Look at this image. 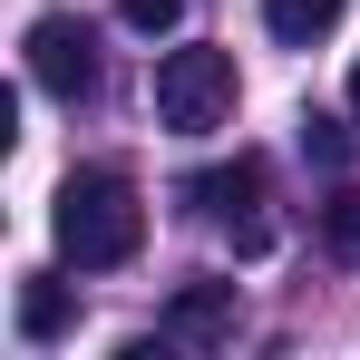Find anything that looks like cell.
Wrapping results in <instances>:
<instances>
[{
    "label": "cell",
    "instance_id": "1",
    "mask_svg": "<svg viewBox=\"0 0 360 360\" xmlns=\"http://www.w3.org/2000/svg\"><path fill=\"white\" fill-rule=\"evenodd\" d=\"M49 234H59V263H78V273H117V263H136V243H146V205H136L127 176L88 166V176L59 185Z\"/></svg>",
    "mask_w": 360,
    "mask_h": 360
},
{
    "label": "cell",
    "instance_id": "2",
    "mask_svg": "<svg viewBox=\"0 0 360 360\" xmlns=\"http://www.w3.org/2000/svg\"><path fill=\"white\" fill-rule=\"evenodd\" d=\"M234 49H166L156 59V127H176V136H205V127L234 117Z\"/></svg>",
    "mask_w": 360,
    "mask_h": 360
},
{
    "label": "cell",
    "instance_id": "3",
    "mask_svg": "<svg viewBox=\"0 0 360 360\" xmlns=\"http://www.w3.org/2000/svg\"><path fill=\"white\" fill-rule=\"evenodd\" d=\"M263 195H273L263 156H234V166H205V176H185V205H195V214H214V224L234 234V253H263V243H273V214H263Z\"/></svg>",
    "mask_w": 360,
    "mask_h": 360
},
{
    "label": "cell",
    "instance_id": "4",
    "mask_svg": "<svg viewBox=\"0 0 360 360\" xmlns=\"http://www.w3.org/2000/svg\"><path fill=\"white\" fill-rule=\"evenodd\" d=\"M30 78L49 88V98H88L98 88V30L88 20H68V10H49V20H30Z\"/></svg>",
    "mask_w": 360,
    "mask_h": 360
},
{
    "label": "cell",
    "instance_id": "5",
    "mask_svg": "<svg viewBox=\"0 0 360 360\" xmlns=\"http://www.w3.org/2000/svg\"><path fill=\"white\" fill-rule=\"evenodd\" d=\"M224 331H234V283L195 273V283L166 302V341H195V351H205V341H224Z\"/></svg>",
    "mask_w": 360,
    "mask_h": 360
},
{
    "label": "cell",
    "instance_id": "6",
    "mask_svg": "<svg viewBox=\"0 0 360 360\" xmlns=\"http://www.w3.org/2000/svg\"><path fill=\"white\" fill-rule=\"evenodd\" d=\"M68 321H78V292L59 273H20V341H68Z\"/></svg>",
    "mask_w": 360,
    "mask_h": 360
},
{
    "label": "cell",
    "instance_id": "7",
    "mask_svg": "<svg viewBox=\"0 0 360 360\" xmlns=\"http://www.w3.org/2000/svg\"><path fill=\"white\" fill-rule=\"evenodd\" d=\"M331 20H341V0H263V30H273L283 49H311V39H331Z\"/></svg>",
    "mask_w": 360,
    "mask_h": 360
},
{
    "label": "cell",
    "instance_id": "8",
    "mask_svg": "<svg viewBox=\"0 0 360 360\" xmlns=\"http://www.w3.org/2000/svg\"><path fill=\"white\" fill-rule=\"evenodd\" d=\"M302 156H311V166H351V127L311 108V117H302Z\"/></svg>",
    "mask_w": 360,
    "mask_h": 360
},
{
    "label": "cell",
    "instance_id": "9",
    "mask_svg": "<svg viewBox=\"0 0 360 360\" xmlns=\"http://www.w3.org/2000/svg\"><path fill=\"white\" fill-rule=\"evenodd\" d=\"M321 234H331V253H351V263H360V185H341V195L321 205Z\"/></svg>",
    "mask_w": 360,
    "mask_h": 360
},
{
    "label": "cell",
    "instance_id": "10",
    "mask_svg": "<svg viewBox=\"0 0 360 360\" xmlns=\"http://www.w3.org/2000/svg\"><path fill=\"white\" fill-rule=\"evenodd\" d=\"M127 10V30H146V39H156V30H176L185 20V0H117Z\"/></svg>",
    "mask_w": 360,
    "mask_h": 360
},
{
    "label": "cell",
    "instance_id": "11",
    "mask_svg": "<svg viewBox=\"0 0 360 360\" xmlns=\"http://www.w3.org/2000/svg\"><path fill=\"white\" fill-rule=\"evenodd\" d=\"M351 117H360V68H351Z\"/></svg>",
    "mask_w": 360,
    "mask_h": 360
}]
</instances>
